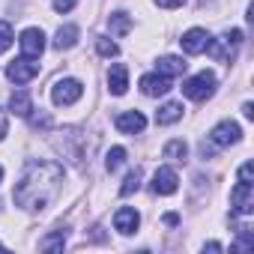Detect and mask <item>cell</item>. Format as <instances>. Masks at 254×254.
<instances>
[{
    "label": "cell",
    "mask_w": 254,
    "mask_h": 254,
    "mask_svg": "<svg viewBox=\"0 0 254 254\" xmlns=\"http://www.w3.org/2000/svg\"><path fill=\"white\" fill-rule=\"evenodd\" d=\"M81 96H84V84H81L78 78H60V81H54V87H51V102L60 105V108L75 105Z\"/></svg>",
    "instance_id": "cell-5"
},
{
    "label": "cell",
    "mask_w": 254,
    "mask_h": 254,
    "mask_svg": "<svg viewBox=\"0 0 254 254\" xmlns=\"http://www.w3.org/2000/svg\"><path fill=\"white\" fill-rule=\"evenodd\" d=\"M150 189H153V194H174L177 189H180V177H177V171L174 168H159L156 174H153V183H150Z\"/></svg>",
    "instance_id": "cell-12"
},
{
    "label": "cell",
    "mask_w": 254,
    "mask_h": 254,
    "mask_svg": "<svg viewBox=\"0 0 254 254\" xmlns=\"http://www.w3.org/2000/svg\"><path fill=\"white\" fill-rule=\"evenodd\" d=\"M171 78H165V75H159V72H153V75H144L141 78V90H144V96H153V99H159V96H165V93H171Z\"/></svg>",
    "instance_id": "cell-15"
},
{
    "label": "cell",
    "mask_w": 254,
    "mask_h": 254,
    "mask_svg": "<svg viewBox=\"0 0 254 254\" xmlns=\"http://www.w3.org/2000/svg\"><path fill=\"white\" fill-rule=\"evenodd\" d=\"M57 147H60V153H63L66 159H72L75 165L90 162L87 156H90V150H93V147H87V132H84V129L66 126V129L60 132V138H57Z\"/></svg>",
    "instance_id": "cell-2"
},
{
    "label": "cell",
    "mask_w": 254,
    "mask_h": 254,
    "mask_svg": "<svg viewBox=\"0 0 254 254\" xmlns=\"http://www.w3.org/2000/svg\"><path fill=\"white\" fill-rule=\"evenodd\" d=\"M108 90L114 96H126V90H129V69H126V63H114L108 69Z\"/></svg>",
    "instance_id": "cell-14"
},
{
    "label": "cell",
    "mask_w": 254,
    "mask_h": 254,
    "mask_svg": "<svg viewBox=\"0 0 254 254\" xmlns=\"http://www.w3.org/2000/svg\"><path fill=\"white\" fill-rule=\"evenodd\" d=\"M96 51H99L102 57H117V54H120V45L111 42L108 36H99V39H96Z\"/></svg>",
    "instance_id": "cell-26"
},
{
    "label": "cell",
    "mask_w": 254,
    "mask_h": 254,
    "mask_svg": "<svg viewBox=\"0 0 254 254\" xmlns=\"http://www.w3.org/2000/svg\"><path fill=\"white\" fill-rule=\"evenodd\" d=\"M123 165H126V150H123V147H111L108 156H105V171L114 174V171H120Z\"/></svg>",
    "instance_id": "cell-23"
},
{
    "label": "cell",
    "mask_w": 254,
    "mask_h": 254,
    "mask_svg": "<svg viewBox=\"0 0 254 254\" xmlns=\"http://www.w3.org/2000/svg\"><path fill=\"white\" fill-rule=\"evenodd\" d=\"M0 251H3V245H0Z\"/></svg>",
    "instance_id": "cell-36"
},
{
    "label": "cell",
    "mask_w": 254,
    "mask_h": 254,
    "mask_svg": "<svg viewBox=\"0 0 254 254\" xmlns=\"http://www.w3.org/2000/svg\"><path fill=\"white\" fill-rule=\"evenodd\" d=\"M162 153H165V159H168V162L183 165V162L189 159V144H186V141H180V138H174V141H168V144H165V150H162Z\"/></svg>",
    "instance_id": "cell-20"
},
{
    "label": "cell",
    "mask_w": 254,
    "mask_h": 254,
    "mask_svg": "<svg viewBox=\"0 0 254 254\" xmlns=\"http://www.w3.org/2000/svg\"><path fill=\"white\" fill-rule=\"evenodd\" d=\"M239 141H242V129H239V123H233V120H221L215 129L209 132V144H215V147H233Z\"/></svg>",
    "instance_id": "cell-7"
},
{
    "label": "cell",
    "mask_w": 254,
    "mask_h": 254,
    "mask_svg": "<svg viewBox=\"0 0 254 254\" xmlns=\"http://www.w3.org/2000/svg\"><path fill=\"white\" fill-rule=\"evenodd\" d=\"M183 102H165L159 111H156V123L159 126H171V123H177V120H183Z\"/></svg>",
    "instance_id": "cell-18"
},
{
    "label": "cell",
    "mask_w": 254,
    "mask_h": 254,
    "mask_svg": "<svg viewBox=\"0 0 254 254\" xmlns=\"http://www.w3.org/2000/svg\"><path fill=\"white\" fill-rule=\"evenodd\" d=\"M108 30H111V36H126L132 30V18L126 15V12H114V15H108Z\"/></svg>",
    "instance_id": "cell-21"
},
{
    "label": "cell",
    "mask_w": 254,
    "mask_h": 254,
    "mask_svg": "<svg viewBox=\"0 0 254 254\" xmlns=\"http://www.w3.org/2000/svg\"><path fill=\"white\" fill-rule=\"evenodd\" d=\"M0 180H3V168H0Z\"/></svg>",
    "instance_id": "cell-35"
},
{
    "label": "cell",
    "mask_w": 254,
    "mask_h": 254,
    "mask_svg": "<svg viewBox=\"0 0 254 254\" xmlns=\"http://www.w3.org/2000/svg\"><path fill=\"white\" fill-rule=\"evenodd\" d=\"M203 251H221V245H218V242H206Z\"/></svg>",
    "instance_id": "cell-34"
},
{
    "label": "cell",
    "mask_w": 254,
    "mask_h": 254,
    "mask_svg": "<svg viewBox=\"0 0 254 254\" xmlns=\"http://www.w3.org/2000/svg\"><path fill=\"white\" fill-rule=\"evenodd\" d=\"M138 224H141V215H138V209H135V206H120V209L114 212V230H117V233H123V236L135 233V230H138Z\"/></svg>",
    "instance_id": "cell-13"
},
{
    "label": "cell",
    "mask_w": 254,
    "mask_h": 254,
    "mask_svg": "<svg viewBox=\"0 0 254 254\" xmlns=\"http://www.w3.org/2000/svg\"><path fill=\"white\" fill-rule=\"evenodd\" d=\"M9 111H12L15 117H27V114L33 111V99H30V93H27V90H15V93L9 96Z\"/></svg>",
    "instance_id": "cell-19"
},
{
    "label": "cell",
    "mask_w": 254,
    "mask_h": 254,
    "mask_svg": "<svg viewBox=\"0 0 254 254\" xmlns=\"http://www.w3.org/2000/svg\"><path fill=\"white\" fill-rule=\"evenodd\" d=\"M242 117H245V120H254V105H251V102L242 105Z\"/></svg>",
    "instance_id": "cell-32"
},
{
    "label": "cell",
    "mask_w": 254,
    "mask_h": 254,
    "mask_svg": "<svg viewBox=\"0 0 254 254\" xmlns=\"http://www.w3.org/2000/svg\"><path fill=\"white\" fill-rule=\"evenodd\" d=\"M141 180H144L141 168L129 171V177H126V180H123V186H120V194H123V197H129V194H135V191L141 189Z\"/></svg>",
    "instance_id": "cell-22"
},
{
    "label": "cell",
    "mask_w": 254,
    "mask_h": 254,
    "mask_svg": "<svg viewBox=\"0 0 254 254\" xmlns=\"http://www.w3.org/2000/svg\"><path fill=\"white\" fill-rule=\"evenodd\" d=\"M27 117H30V123L36 126V129H51V114H48V111H42V108H39V114H33V111H30Z\"/></svg>",
    "instance_id": "cell-27"
},
{
    "label": "cell",
    "mask_w": 254,
    "mask_h": 254,
    "mask_svg": "<svg viewBox=\"0 0 254 254\" xmlns=\"http://www.w3.org/2000/svg\"><path fill=\"white\" fill-rule=\"evenodd\" d=\"M186 69H189V63H186L183 57H174V54L159 57V63H156V72L165 75V78H177V75H183Z\"/></svg>",
    "instance_id": "cell-16"
},
{
    "label": "cell",
    "mask_w": 254,
    "mask_h": 254,
    "mask_svg": "<svg viewBox=\"0 0 254 254\" xmlns=\"http://www.w3.org/2000/svg\"><path fill=\"white\" fill-rule=\"evenodd\" d=\"M78 36H81V30H78L75 24H63V27L54 33V48H57V51H69V48L78 45Z\"/></svg>",
    "instance_id": "cell-17"
},
{
    "label": "cell",
    "mask_w": 254,
    "mask_h": 254,
    "mask_svg": "<svg viewBox=\"0 0 254 254\" xmlns=\"http://www.w3.org/2000/svg\"><path fill=\"white\" fill-rule=\"evenodd\" d=\"M60 186H63V165L60 162L30 159L15 183L12 200H15V206H21L27 212H42L54 203V197L60 194Z\"/></svg>",
    "instance_id": "cell-1"
},
{
    "label": "cell",
    "mask_w": 254,
    "mask_h": 254,
    "mask_svg": "<svg viewBox=\"0 0 254 254\" xmlns=\"http://www.w3.org/2000/svg\"><path fill=\"white\" fill-rule=\"evenodd\" d=\"M6 78H9L12 84L24 87V84H30L33 78H39V63H36L33 57H18V60H12V63L6 66Z\"/></svg>",
    "instance_id": "cell-6"
},
{
    "label": "cell",
    "mask_w": 254,
    "mask_h": 254,
    "mask_svg": "<svg viewBox=\"0 0 254 254\" xmlns=\"http://www.w3.org/2000/svg\"><path fill=\"white\" fill-rule=\"evenodd\" d=\"M114 126H117L123 135H141L147 129V117L141 111H123V114H117Z\"/></svg>",
    "instance_id": "cell-10"
},
{
    "label": "cell",
    "mask_w": 254,
    "mask_h": 254,
    "mask_svg": "<svg viewBox=\"0 0 254 254\" xmlns=\"http://www.w3.org/2000/svg\"><path fill=\"white\" fill-rule=\"evenodd\" d=\"M209 42H212V36H209L203 27H191V30H186L183 39H180V45H183L186 54H203V51L209 48Z\"/></svg>",
    "instance_id": "cell-11"
},
{
    "label": "cell",
    "mask_w": 254,
    "mask_h": 254,
    "mask_svg": "<svg viewBox=\"0 0 254 254\" xmlns=\"http://www.w3.org/2000/svg\"><path fill=\"white\" fill-rule=\"evenodd\" d=\"M6 132H9V120H6V111L0 108V141L6 138Z\"/></svg>",
    "instance_id": "cell-30"
},
{
    "label": "cell",
    "mask_w": 254,
    "mask_h": 254,
    "mask_svg": "<svg viewBox=\"0 0 254 254\" xmlns=\"http://www.w3.org/2000/svg\"><path fill=\"white\" fill-rule=\"evenodd\" d=\"M215 93V75L212 72H197L194 78H189L183 84V96L191 102H206Z\"/></svg>",
    "instance_id": "cell-4"
},
{
    "label": "cell",
    "mask_w": 254,
    "mask_h": 254,
    "mask_svg": "<svg viewBox=\"0 0 254 254\" xmlns=\"http://www.w3.org/2000/svg\"><path fill=\"white\" fill-rule=\"evenodd\" d=\"M18 45H21V57H33V60H39L42 51H45V33H42L39 27H27V30L21 33Z\"/></svg>",
    "instance_id": "cell-9"
},
{
    "label": "cell",
    "mask_w": 254,
    "mask_h": 254,
    "mask_svg": "<svg viewBox=\"0 0 254 254\" xmlns=\"http://www.w3.org/2000/svg\"><path fill=\"white\" fill-rule=\"evenodd\" d=\"M63 245H66V230H54L51 236L39 239V248L42 251H63Z\"/></svg>",
    "instance_id": "cell-24"
},
{
    "label": "cell",
    "mask_w": 254,
    "mask_h": 254,
    "mask_svg": "<svg viewBox=\"0 0 254 254\" xmlns=\"http://www.w3.org/2000/svg\"><path fill=\"white\" fill-rule=\"evenodd\" d=\"M251 180H254V165L245 162V165L239 168V183H251Z\"/></svg>",
    "instance_id": "cell-29"
},
{
    "label": "cell",
    "mask_w": 254,
    "mask_h": 254,
    "mask_svg": "<svg viewBox=\"0 0 254 254\" xmlns=\"http://www.w3.org/2000/svg\"><path fill=\"white\" fill-rule=\"evenodd\" d=\"M12 42H15V30H12V24H9V21H0V54L9 51Z\"/></svg>",
    "instance_id": "cell-25"
},
{
    "label": "cell",
    "mask_w": 254,
    "mask_h": 254,
    "mask_svg": "<svg viewBox=\"0 0 254 254\" xmlns=\"http://www.w3.org/2000/svg\"><path fill=\"white\" fill-rule=\"evenodd\" d=\"M165 224L177 227V224H180V215H177V212H168V215H165Z\"/></svg>",
    "instance_id": "cell-33"
},
{
    "label": "cell",
    "mask_w": 254,
    "mask_h": 254,
    "mask_svg": "<svg viewBox=\"0 0 254 254\" xmlns=\"http://www.w3.org/2000/svg\"><path fill=\"white\" fill-rule=\"evenodd\" d=\"M183 3H186V0H156V6H162V9H177Z\"/></svg>",
    "instance_id": "cell-31"
},
{
    "label": "cell",
    "mask_w": 254,
    "mask_h": 254,
    "mask_svg": "<svg viewBox=\"0 0 254 254\" xmlns=\"http://www.w3.org/2000/svg\"><path fill=\"white\" fill-rule=\"evenodd\" d=\"M51 6H54L57 12H72V9L78 6V0H51Z\"/></svg>",
    "instance_id": "cell-28"
},
{
    "label": "cell",
    "mask_w": 254,
    "mask_h": 254,
    "mask_svg": "<svg viewBox=\"0 0 254 254\" xmlns=\"http://www.w3.org/2000/svg\"><path fill=\"white\" fill-rule=\"evenodd\" d=\"M239 45H242V30H227V33H221L218 39H212L206 51H209L212 60H218V63H233Z\"/></svg>",
    "instance_id": "cell-3"
},
{
    "label": "cell",
    "mask_w": 254,
    "mask_h": 254,
    "mask_svg": "<svg viewBox=\"0 0 254 254\" xmlns=\"http://www.w3.org/2000/svg\"><path fill=\"white\" fill-rule=\"evenodd\" d=\"M230 206L236 215H251L254 212V186L251 183H236L230 191Z\"/></svg>",
    "instance_id": "cell-8"
}]
</instances>
